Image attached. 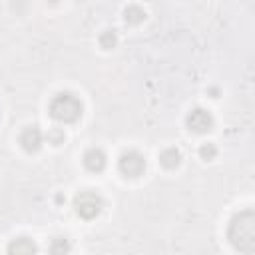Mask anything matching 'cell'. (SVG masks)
Instances as JSON below:
<instances>
[{
	"label": "cell",
	"mask_w": 255,
	"mask_h": 255,
	"mask_svg": "<svg viewBox=\"0 0 255 255\" xmlns=\"http://www.w3.org/2000/svg\"><path fill=\"white\" fill-rule=\"evenodd\" d=\"M227 239L237 251L245 255H251L255 251V211L253 209H243L237 215H233L227 227Z\"/></svg>",
	"instance_id": "6da1fadb"
},
{
	"label": "cell",
	"mask_w": 255,
	"mask_h": 255,
	"mask_svg": "<svg viewBox=\"0 0 255 255\" xmlns=\"http://www.w3.org/2000/svg\"><path fill=\"white\" fill-rule=\"evenodd\" d=\"M84 167L92 173H100L106 167V153L100 147H90L84 153Z\"/></svg>",
	"instance_id": "ba28073f"
},
{
	"label": "cell",
	"mask_w": 255,
	"mask_h": 255,
	"mask_svg": "<svg viewBox=\"0 0 255 255\" xmlns=\"http://www.w3.org/2000/svg\"><path fill=\"white\" fill-rule=\"evenodd\" d=\"M42 131L36 128V126H30L26 128L22 133H20V145L28 151V153H36L40 147H42Z\"/></svg>",
	"instance_id": "8992f818"
},
{
	"label": "cell",
	"mask_w": 255,
	"mask_h": 255,
	"mask_svg": "<svg viewBox=\"0 0 255 255\" xmlns=\"http://www.w3.org/2000/svg\"><path fill=\"white\" fill-rule=\"evenodd\" d=\"M70 249H72V245L66 237H54L50 241V255H68Z\"/></svg>",
	"instance_id": "8fae6325"
},
{
	"label": "cell",
	"mask_w": 255,
	"mask_h": 255,
	"mask_svg": "<svg viewBox=\"0 0 255 255\" xmlns=\"http://www.w3.org/2000/svg\"><path fill=\"white\" fill-rule=\"evenodd\" d=\"M118 169L126 177H139L145 171V157L137 149H128L120 155Z\"/></svg>",
	"instance_id": "277c9868"
},
{
	"label": "cell",
	"mask_w": 255,
	"mask_h": 255,
	"mask_svg": "<svg viewBox=\"0 0 255 255\" xmlns=\"http://www.w3.org/2000/svg\"><path fill=\"white\" fill-rule=\"evenodd\" d=\"M124 20H126V24H129V26H137V24H141V22L145 20V12H143V8H139L137 4H131V6H128V8L124 10Z\"/></svg>",
	"instance_id": "30bf717a"
},
{
	"label": "cell",
	"mask_w": 255,
	"mask_h": 255,
	"mask_svg": "<svg viewBox=\"0 0 255 255\" xmlns=\"http://www.w3.org/2000/svg\"><path fill=\"white\" fill-rule=\"evenodd\" d=\"M102 197L96 193V191H90V189H84L80 191L76 197H74V209L76 213L82 217V219H94L100 215L102 211Z\"/></svg>",
	"instance_id": "3957f363"
},
{
	"label": "cell",
	"mask_w": 255,
	"mask_h": 255,
	"mask_svg": "<svg viewBox=\"0 0 255 255\" xmlns=\"http://www.w3.org/2000/svg\"><path fill=\"white\" fill-rule=\"evenodd\" d=\"M199 155H201V159L211 161V159L217 155V147H215L213 143H203V145L199 147Z\"/></svg>",
	"instance_id": "4fadbf2b"
},
{
	"label": "cell",
	"mask_w": 255,
	"mask_h": 255,
	"mask_svg": "<svg viewBox=\"0 0 255 255\" xmlns=\"http://www.w3.org/2000/svg\"><path fill=\"white\" fill-rule=\"evenodd\" d=\"M116 44H118V36L114 30H104L100 34V46L104 50H112V48H116Z\"/></svg>",
	"instance_id": "7c38bea8"
},
{
	"label": "cell",
	"mask_w": 255,
	"mask_h": 255,
	"mask_svg": "<svg viewBox=\"0 0 255 255\" xmlns=\"http://www.w3.org/2000/svg\"><path fill=\"white\" fill-rule=\"evenodd\" d=\"M50 116L62 124H74L82 116V102L72 92H60L50 102Z\"/></svg>",
	"instance_id": "7a4b0ae2"
},
{
	"label": "cell",
	"mask_w": 255,
	"mask_h": 255,
	"mask_svg": "<svg viewBox=\"0 0 255 255\" xmlns=\"http://www.w3.org/2000/svg\"><path fill=\"white\" fill-rule=\"evenodd\" d=\"M36 253H38L36 241L26 235L16 237L8 243V255H36Z\"/></svg>",
	"instance_id": "52a82bcc"
},
{
	"label": "cell",
	"mask_w": 255,
	"mask_h": 255,
	"mask_svg": "<svg viewBox=\"0 0 255 255\" xmlns=\"http://www.w3.org/2000/svg\"><path fill=\"white\" fill-rule=\"evenodd\" d=\"M48 139H50L54 145H60V143L64 141V131H60V129H54V131L48 135Z\"/></svg>",
	"instance_id": "5bb4252c"
},
{
	"label": "cell",
	"mask_w": 255,
	"mask_h": 255,
	"mask_svg": "<svg viewBox=\"0 0 255 255\" xmlns=\"http://www.w3.org/2000/svg\"><path fill=\"white\" fill-rule=\"evenodd\" d=\"M185 124L193 133H207L213 128V116L203 108H193L187 114Z\"/></svg>",
	"instance_id": "5b68a950"
},
{
	"label": "cell",
	"mask_w": 255,
	"mask_h": 255,
	"mask_svg": "<svg viewBox=\"0 0 255 255\" xmlns=\"http://www.w3.org/2000/svg\"><path fill=\"white\" fill-rule=\"evenodd\" d=\"M159 163L165 167V169H175L179 163H181V153L177 147H165L161 153H159Z\"/></svg>",
	"instance_id": "9c48e42d"
}]
</instances>
